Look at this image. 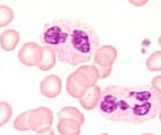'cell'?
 Returning <instances> with one entry per match:
<instances>
[{"mask_svg":"<svg viewBox=\"0 0 161 135\" xmlns=\"http://www.w3.org/2000/svg\"><path fill=\"white\" fill-rule=\"evenodd\" d=\"M41 94L46 98H55L61 94L62 81L57 74H50L41 82Z\"/></svg>","mask_w":161,"mask_h":135,"instance_id":"52a82bcc","label":"cell"},{"mask_svg":"<svg viewBox=\"0 0 161 135\" xmlns=\"http://www.w3.org/2000/svg\"><path fill=\"white\" fill-rule=\"evenodd\" d=\"M53 124V111L47 107H40L31 109L30 125L31 130L36 133H41L51 128Z\"/></svg>","mask_w":161,"mask_h":135,"instance_id":"277c9868","label":"cell"},{"mask_svg":"<svg viewBox=\"0 0 161 135\" xmlns=\"http://www.w3.org/2000/svg\"><path fill=\"white\" fill-rule=\"evenodd\" d=\"M142 135H154V134H151V133H144V134Z\"/></svg>","mask_w":161,"mask_h":135,"instance_id":"603a6c76","label":"cell"},{"mask_svg":"<svg viewBox=\"0 0 161 135\" xmlns=\"http://www.w3.org/2000/svg\"><path fill=\"white\" fill-rule=\"evenodd\" d=\"M100 94H102V89L96 84L87 88L85 94L81 96V98H79V103H80L81 107L85 108L86 111H92L97 108Z\"/></svg>","mask_w":161,"mask_h":135,"instance_id":"ba28073f","label":"cell"},{"mask_svg":"<svg viewBox=\"0 0 161 135\" xmlns=\"http://www.w3.org/2000/svg\"><path fill=\"white\" fill-rule=\"evenodd\" d=\"M99 135H109L108 133H103V134H99Z\"/></svg>","mask_w":161,"mask_h":135,"instance_id":"cb8c5ba5","label":"cell"},{"mask_svg":"<svg viewBox=\"0 0 161 135\" xmlns=\"http://www.w3.org/2000/svg\"><path fill=\"white\" fill-rule=\"evenodd\" d=\"M129 3L134 7H143L149 3V0H129Z\"/></svg>","mask_w":161,"mask_h":135,"instance_id":"d6986e66","label":"cell"},{"mask_svg":"<svg viewBox=\"0 0 161 135\" xmlns=\"http://www.w3.org/2000/svg\"><path fill=\"white\" fill-rule=\"evenodd\" d=\"M58 117H59V119H61V118L75 119V121L78 122L81 126H82L83 123H85V115L79 111L78 108L70 107V106H67V107L62 108L61 111L58 113Z\"/></svg>","mask_w":161,"mask_h":135,"instance_id":"7c38bea8","label":"cell"},{"mask_svg":"<svg viewBox=\"0 0 161 135\" xmlns=\"http://www.w3.org/2000/svg\"><path fill=\"white\" fill-rule=\"evenodd\" d=\"M30 115H31V111H24L23 114H20L19 116H17L16 119L14 121V128L16 131H20V132L31 131Z\"/></svg>","mask_w":161,"mask_h":135,"instance_id":"5bb4252c","label":"cell"},{"mask_svg":"<svg viewBox=\"0 0 161 135\" xmlns=\"http://www.w3.org/2000/svg\"><path fill=\"white\" fill-rule=\"evenodd\" d=\"M151 87H152L153 90L161 97V76H157L152 79V81H151Z\"/></svg>","mask_w":161,"mask_h":135,"instance_id":"ac0fdd59","label":"cell"},{"mask_svg":"<svg viewBox=\"0 0 161 135\" xmlns=\"http://www.w3.org/2000/svg\"><path fill=\"white\" fill-rule=\"evenodd\" d=\"M159 119H160V123H161V107H160V109H159Z\"/></svg>","mask_w":161,"mask_h":135,"instance_id":"44dd1931","label":"cell"},{"mask_svg":"<svg viewBox=\"0 0 161 135\" xmlns=\"http://www.w3.org/2000/svg\"><path fill=\"white\" fill-rule=\"evenodd\" d=\"M116 59L117 50L113 45L98 46V49L94 53V62L98 67L99 79H105L109 76Z\"/></svg>","mask_w":161,"mask_h":135,"instance_id":"3957f363","label":"cell"},{"mask_svg":"<svg viewBox=\"0 0 161 135\" xmlns=\"http://www.w3.org/2000/svg\"><path fill=\"white\" fill-rule=\"evenodd\" d=\"M41 40L55 52L61 62L70 65L90 61L99 46V37L90 25L68 18L45 24Z\"/></svg>","mask_w":161,"mask_h":135,"instance_id":"7a4b0ae2","label":"cell"},{"mask_svg":"<svg viewBox=\"0 0 161 135\" xmlns=\"http://www.w3.org/2000/svg\"><path fill=\"white\" fill-rule=\"evenodd\" d=\"M161 97L148 84L108 86L102 90L98 113L108 121L142 124L157 117Z\"/></svg>","mask_w":161,"mask_h":135,"instance_id":"6da1fadb","label":"cell"},{"mask_svg":"<svg viewBox=\"0 0 161 135\" xmlns=\"http://www.w3.org/2000/svg\"><path fill=\"white\" fill-rule=\"evenodd\" d=\"M14 19V11L8 6H0V28L8 26Z\"/></svg>","mask_w":161,"mask_h":135,"instance_id":"2e32d148","label":"cell"},{"mask_svg":"<svg viewBox=\"0 0 161 135\" xmlns=\"http://www.w3.org/2000/svg\"><path fill=\"white\" fill-rule=\"evenodd\" d=\"M43 46L34 42H28L22 46L18 52L19 62L27 67H37L42 60Z\"/></svg>","mask_w":161,"mask_h":135,"instance_id":"5b68a950","label":"cell"},{"mask_svg":"<svg viewBox=\"0 0 161 135\" xmlns=\"http://www.w3.org/2000/svg\"><path fill=\"white\" fill-rule=\"evenodd\" d=\"M57 62V54L51 47L43 46V54H42V60L38 63L37 68L42 71H48L52 68H54Z\"/></svg>","mask_w":161,"mask_h":135,"instance_id":"8fae6325","label":"cell"},{"mask_svg":"<svg viewBox=\"0 0 161 135\" xmlns=\"http://www.w3.org/2000/svg\"><path fill=\"white\" fill-rule=\"evenodd\" d=\"M57 128L61 135H80L81 133V125L71 118L59 119Z\"/></svg>","mask_w":161,"mask_h":135,"instance_id":"30bf717a","label":"cell"},{"mask_svg":"<svg viewBox=\"0 0 161 135\" xmlns=\"http://www.w3.org/2000/svg\"><path fill=\"white\" fill-rule=\"evenodd\" d=\"M65 88H67L68 94H69L72 98H77V99L81 98V96H82V94H85V91H86L85 88H82V87L79 86V84L75 82V78H73V74H70V76L68 77Z\"/></svg>","mask_w":161,"mask_h":135,"instance_id":"4fadbf2b","label":"cell"},{"mask_svg":"<svg viewBox=\"0 0 161 135\" xmlns=\"http://www.w3.org/2000/svg\"><path fill=\"white\" fill-rule=\"evenodd\" d=\"M36 135H55V133H54L53 130L48 128V130L43 131V132H41V133H36Z\"/></svg>","mask_w":161,"mask_h":135,"instance_id":"ffe728a7","label":"cell"},{"mask_svg":"<svg viewBox=\"0 0 161 135\" xmlns=\"http://www.w3.org/2000/svg\"><path fill=\"white\" fill-rule=\"evenodd\" d=\"M158 43H159V45L161 46V36H160V37H159V40H158Z\"/></svg>","mask_w":161,"mask_h":135,"instance_id":"7402d4cb","label":"cell"},{"mask_svg":"<svg viewBox=\"0 0 161 135\" xmlns=\"http://www.w3.org/2000/svg\"><path fill=\"white\" fill-rule=\"evenodd\" d=\"M13 115V107L9 103L1 101L0 103V127L6 125L10 121Z\"/></svg>","mask_w":161,"mask_h":135,"instance_id":"e0dca14e","label":"cell"},{"mask_svg":"<svg viewBox=\"0 0 161 135\" xmlns=\"http://www.w3.org/2000/svg\"><path fill=\"white\" fill-rule=\"evenodd\" d=\"M72 74L75 82L85 89L95 86L99 80V72L96 65H81Z\"/></svg>","mask_w":161,"mask_h":135,"instance_id":"8992f818","label":"cell"},{"mask_svg":"<svg viewBox=\"0 0 161 135\" xmlns=\"http://www.w3.org/2000/svg\"><path fill=\"white\" fill-rule=\"evenodd\" d=\"M20 40V35L16 30H7L0 35V47L3 51H14Z\"/></svg>","mask_w":161,"mask_h":135,"instance_id":"9c48e42d","label":"cell"},{"mask_svg":"<svg viewBox=\"0 0 161 135\" xmlns=\"http://www.w3.org/2000/svg\"><path fill=\"white\" fill-rule=\"evenodd\" d=\"M147 69L151 72H160L161 71V51H156L148 57L147 62Z\"/></svg>","mask_w":161,"mask_h":135,"instance_id":"9a60e30c","label":"cell"}]
</instances>
